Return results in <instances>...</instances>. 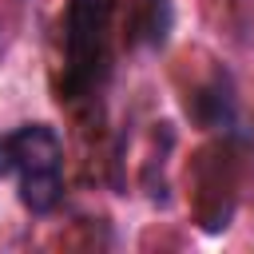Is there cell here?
<instances>
[{
	"instance_id": "6da1fadb",
	"label": "cell",
	"mask_w": 254,
	"mask_h": 254,
	"mask_svg": "<svg viewBox=\"0 0 254 254\" xmlns=\"http://www.w3.org/2000/svg\"><path fill=\"white\" fill-rule=\"evenodd\" d=\"M0 179L16 183V198L32 214H52L64 198V139L52 123H20L0 131Z\"/></svg>"
},
{
	"instance_id": "7a4b0ae2",
	"label": "cell",
	"mask_w": 254,
	"mask_h": 254,
	"mask_svg": "<svg viewBox=\"0 0 254 254\" xmlns=\"http://www.w3.org/2000/svg\"><path fill=\"white\" fill-rule=\"evenodd\" d=\"M115 4H119V0H67L60 99L79 103V99H91V95L103 87L107 67H111Z\"/></svg>"
}]
</instances>
